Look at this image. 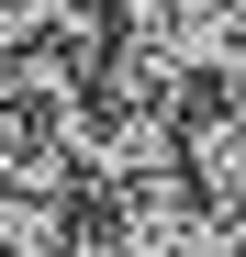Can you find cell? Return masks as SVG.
Returning <instances> with one entry per match:
<instances>
[{"label": "cell", "instance_id": "obj_1", "mask_svg": "<svg viewBox=\"0 0 246 257\" xmlns=\"http://www.w3.org/2000/svg\"><path fill=\"white\" fill-rule=\"evenodd\" d=\"M112 246H123V257H224L235 235L201 212V190L168 168V179H135V190H112Z\"/></svg>", "mask_w": 246, "mask_h": 257}, {"label": "cell", "instance_id": "obj_2", "mask_svg": "<svg viewBox=\"0 0 246 257\" xmlns=\"http://www.w3.org/2000/svg\"><path fill=\"white\" fill-rule=\"evenodd\" d=\"M179 179L201 190V212H213L224 235H246V112L213 101L201 123H179Z\"/></svg>", "mask_w": 246, "mask_h": 257}, {"label": "cell", "instance_id": "obj_3", "mask_svg": "<svg viewBox=\"0 0 246 257\" xmlns=\"http://www.w3.org/2000/svg\"><path fill=\"white\" fill-rule=\"evenodd\" d=\"M0 12H12V0H0Z\"/></svg>", "mask_w": 246, "mask_h": 257}]
</instances>
